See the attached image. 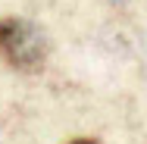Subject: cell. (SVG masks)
Listing matches in <instances>:
<instances>
[{
  "mask_svg": "<svg viewBox=\"0 0 147 144\" xmlns=\"http://www.w3.org/2000/svg\"><path fill=\"white\" fill-rule=\"evenodd\" d=\"M0 57L13 69L38 72L47 63V38L34 22L6 16V19H0Z\"/></svg>",
  "mask_w": 147,
  "mask_h": 144,
  "instance_id": "obj_1",
  "label": "cell"
},
{
  "mask_svg": "<svg viewBox=\"0 0 147 144\" xmlns=\"http://www.w3.org/2000/svg\"><path fill=\"white\" fill-rule=\"evenodd\" d=\"M69 144H97V141H91V138H75V141H69Z\"/></svg>",
  "mask_w": 147,
  "mask_h": 144,
  "instance_id": "obj_2",
  "label": "cell"
}]
</instances>
